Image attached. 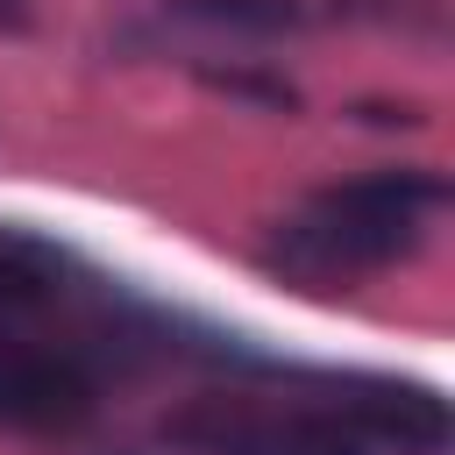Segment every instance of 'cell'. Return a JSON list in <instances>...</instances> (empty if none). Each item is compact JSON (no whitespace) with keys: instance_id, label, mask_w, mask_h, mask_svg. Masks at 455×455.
<instances>
[{"instance_id":"cell-4","label":"cell","mask_w":455,"mask_h":455,"mask_svg":"<svg viewBox=\"0 0 455 455\" xmlns=\"http://www.w3.org/2000/svg\"><path fill=\"white\" fill-rule=\"evenodd\" d=\"M92 412V384L64 355L0 348V427H78Z\"/></svg>"},{"instance_id":"cell-2","label":"cell","mask_w":455,"mask_h":455,"mask_svg":"<svg viewBox=\"0 0 455 455\" xmlns=\"http://www.w3.org/2000/svg\"><path fill=\"white\" fill-rule=\"evenodd\" d=\"M178 441H199L206 455H370V441L348 419H327V412L256 419V412H242L228 398H213L206 412H185Z\"/></svg>"},{"instance_id":"cell-6","label":"cell","mask_w":455,"mask_h":455,"mask_svg":"<svg viewBox=\"0 0 455 455\" xmlns=\"http://www.w3.org/2000/svg\"><path fill=\"white\" fill-rule=\"evenodd\" d=\"M57 270H64L57 249H43V242L21 235V228H0V313L50 299V291H57Z\"/></svg>"},{"instance_id":"cell-1","label":"cell","mask_w":455,"mask_h":455,"mask_svg":"<svg viewBox=\"0 0 455 455\" xmlns=\"http://www.w3.org/2000/svg\"><path fill=\"white\" fill-rule=\"evenodd\" d=\"M441 206H448V185L434 171H370V178L313 192L291 220H277L270 263H284L299 277L384 270V263H398L427 242Z\"/></svg>"},{"instance_id":"cell-3","label":"cell","mask_w":455,"mask_h":455,"mask_svg":"<svg viewBox=\"0 0 455 455\" xmlns=\"http://www.w3.org/2000/svg\"><path fill=\"white\" fill-rule=\"evenodd\" d=\"M355 434L398 441L412 455H441L448 448V398L427 384H398V377H348L341 384V412Z\"/></svg>"},{"instance_id":"cell-7","label":"cell","mask_w":455,"mask_h":455,"mask_svg":"<svg viewBox=\"0 0 455 455\" xmlns=\"http://www.w3.org/2000/svg\"><path fill=\"white\" fill-rule=\"evenodd\" d=\"M0 28L7 36H28L36 28V0H0Z\"/></svg>"},{"instance_id":"cell-5","label":"cell","mask_w":455,"mask_h":455,"mask_svg":"<svg viewBox=\"0 0 455 455\" xmlns=\"http://www.w3.org/2000/svg\"><path fill=\"white\" fill-rule=\"evenodd\" d=\"M164 7L213 36H291V28L320 21L313 0H164Z\"/></svg>"}]
</instances>
